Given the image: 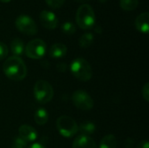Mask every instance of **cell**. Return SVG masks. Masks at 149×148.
I'll use <instances>...</instances> for the list:
<instances>
[{"label":"cell","instance_id":"6da1fadb","mask_svg":"<svg viewBox=\"0 0 149 148\" xmlns=\"http://www.w3.org/2000/svg\"><path fill=\"white\" fill-rule=\"evenodd\" d=\"M3 71L8 79L14 81L23 80L27 74V68L24 60L16 56H11L4 61Z\"/></svg>","mask_w":149,"mask_h":148},{"label":"cell","instance_id":"7a4b0ae2","mask_svg":"<svg viewBox=\"0 0 149 148\" xmlns=\"http://www.w3.org/2000/svg\"><path fill=\"white\" fill-rule=\"evenodd\" d=\"M76 22L83 30H90L95 25V13L92 6L87 3L81 4L76 13Z\"/></svg>","mask_w":149,"mask_h":148},{"label":"cell","instance_id":"3957f363","mask_svg":"<svg viewBox=\"0 0 149 148\" xmlns=\"http://www.w3.org/2000/svg\"><path fill=\"white\" fill-rule=\"evenodd\" d=\"M71 72L79 80L86 82L92 79L93 69L89 62L85 58H77L71 63Z\"/></svg>","mask_w":149,"mask_h":148},{"label":"cell","instance_id":"277c9868","mask_svg":"<svg viewBox=\"0 0 149 148\" xmlns=\"http://www.w3.org/2000/svg\"><path fill=\"white\" fill-rule=\"evenodd\" d=\"M53 88L45 80H38L34 85V97L39 104H46L53 98Z\"/></svg>","mask_w":149,"mask_h":148},{"label":"cell","instance_id":"5b68a950","mask_svg":"<svg viewBox=\"0 0 149 148\" xmlns=\"http://www.w3.org/2000/svg\"><path fill=\"white\" fill-rule=\"evenodd\" d=\"M56 126L58 133L65 138L74 136L79 131L78 124L69 116H60L56 121Z\"/></svg>","mask_w":149,"mask_h":148},{"label":"cell","instance_id":"8992f818","mask_svg":"<svg viewBox=\"0 0 149 148\" xmlns=\"http://www.w3.org/2000/svg\"><path fill=\"white\" fill-rule=\"evenodd\" d=\"M46 52V44L44 40L40 38H35L31 40L24 48V53L26 56L32 59L42 58Z\"/></svg>","mask_w":149,"mask_h":148},{"label":"cell","instance_id":"52a82bcc","mask_svg":"<svg viewBox=\"0 0 149 148\" xmlns=\"http://www.w3.org/2000/svg\"><path fill=\"white\" fill-rule=\"evenodd\" d=\"M15 25L17 29L26 35L32 36L38 32V26L35 21L28 15H20L16 18Z\"/></svg>","mask_w":149,"mask_h":148},{"label":"cell","instance_id":"ba28073f","mask_svg":"<svg viewBox=\"0 0 149 148\" xmlns=\"http://www.w3.org/2000/svg\"><path fill=\"white\" fill-rule=\"evenodd\" d=\"M72 100L74 106L83 111H89L93 107L94 102L92 97L83 90L75 91L72 96Z\"/></svg>","mask_w":149,"mask_h":148},{"label":"cell","instance_id":"9c48e42d","mask_svg":"<svg viewBox=\"0 0 149 148\" xmlns=\"http://www.w3.org/2000/svg\"><path fill=\"white\" fill-rule=\"evenodd\" d=\"M39 20L41 24L48 30L55 29L58 24L57 16L50 10H42L39 14Z\"/></svg>","mask_w":149,"mask_h":148},{"label":"cell","instance_id":"30bf717a","mask_svg":"<svg viewBox=\"0 0 149 148\" xmlns=\"http://www.w3.org/2000/svg\"><path fill=\"white\" fill-rule=\"evenodd\" d=\"M18 133H19V137L24 140L26 142L34 141L38 138L37 131L35 130V128H33L29 125H22L18 128Z\"/></svg>","mask_w":149,"mask_h":148},{"label":"cell","instance_id":"8fae6325","mask_svg":"<svg viewBox=\"0 0 149 148\" xmlns=\"http://www.w3.org/2000/svg\"><path fill=\"white\" fill-rule=\"evenodd\" d=\"M72 148H99V147L91 137L81 134L73 140Z\"/></svg>","mask_w":149,"mask_h":148},{"label":"cell","instance_id":"7c38bea8","mask_svg":"<svg viewBox=\"0 0 149 148\" xmlns=\"http://www.w3.org/2000/svg\"><path fill=\"white\" fill-rule=\"evenodd\" d=\"M136 29L141 32L148 34L149 31V13L148 11L141 13L135 19L134 22Z\"/></svg>","mask_w":149,"mask_h":148},{"label":"cell","instance_id":"4fadbf2b","mask_svg":"<svg viewBox=\"0 0 149 148\" xmlns=\"http://www.w3.org/2000/svg\"><path fill=\"white\" fill-rule=\"evenodd\" d=\"M66 52H67V47L65 44L62 43H56L51 46L49 51V55L53 58H60L65 56Z\"/></svg>","mask_w":149,"mask_h":148},{"label":"cell","instance_id":"5bb4252c","mask_svg":"<svg viewBox=\"0 0 149 148\" xmlns=\"http://www.w3.org/2000/svg\"><path fill=\"white\" fill-rule=\"evenodd\" d=\"M24 44L20 38H14L10 42V51L16 57H20L24 52Z\"/></svg>","mask_w":149,"mask_h":148},{"label":"cell","instance_id":"9a60e30c","mask_svg":"<svg viewBox=\"0 0 149 148\" xmlns=\"http://www.w3.org/2000/svg\"><path fill=\"white\" fill-rule=\"evenodd\" d=\"M49 119V114L45 108H38L34 114L35 123L38 126H44L47 123Z\"/></svg>","mask_w":149,"mask_h":148},{"label":"cell","instance_id":"2e32d148","mask_svg":"<svg viewBox=\"0 0 149 148\" xmlns=\"http://www.w3.org/2000/svg\"><path fill=\"white\" fill-rule=\"evenodd\" d=\"M117 140L116 137L113 134L106 135L100 141L99 148H116Z\"/></svg>","mask_w":149,"mask_h":148},{"label":"cell","instance_id":"e0dca14e","mask_svg":"<svg viewBox=\"0 0 149 148\" xmlns=\"http://www.w3.org/2000/svg\"><path fill=\"white\" fill-rule=\"evenodd\" d=\"M79 129V131L81 132V133L83 135L89 136V135H92V134H93L95 133L96 126H95V125L93 122L86 121V122L82 123Z\"/></svg>","mask_w":149,"mask_h":148},{"label":"cell","instance_id":"ac0fdd59","mask_svg":"<svg viewBox=\"0 0 149 148\" xmlns=\"http://www.w3.org/2000/svg\"><path fill=\"white\" fill-rule=\"evenodd\" d=\"M93 39H94L93 34H92L90 32L85 33V34H83L79 38V44L82 48H88L89 46L92 45V44L93 42Z\"/></svg>","mask_w":149,"mask_h":148},{"label":"cell","instance_id":"d6986e66","mask_svg":"<svg viewBox=\"0 0 149 148\" xmlns=\"http://www.w3.org/2000/svg\"><path fill=\"white\" fill-rule=\"evenodd\" d=\"M139 0H120V6L126 11H132L137 8Z\"/></svg>","mask_w":149,"mask_h":148},{"label":"cell","instance_id":"ffe728a7","mask_svg":"<svg viewBox=\"0 0 149 148\" xmlns=\"http://www.w3.org/2000/svg\"><path fill=\"white\" fill-rule=\"evenodd\" d=\"M61 30L66 35H72L76 32V26L72 22H65L62 24Z\"/></svg>","mask_w":149,"mask_h":148},{"label":"cell","instance_id":"44dd1931","mask_svg":"<svg viewBox=\"0 0 149 148\" xmlns=\"http://www.w3.org/2000/svg\"><path fill=\"white\" fill-rule=\"evenodd\" d=\"M65 0H45L46 3L52 7V8H54V9H58V8H60L64 3H65Z\"/></svg>","mask_w":149,"mask_h":148},{"label":"cell","instance_id":"7402d4cb","mask_svg":"<svg viewBox=\"0 0 149 148\" xmlns=\"http://www.w3.org/2000/svg\"><path fill=\"white\" fill-rule=\"evenodd\" d=\"M8 53H9L8 46L4 43L0 42V60L4 59L8 56Z\"/></svg>","mask_w":149,"mask_h":148},{"label":"cell","instance_id":"603a6c76","mask_svg":"<svg viewBox=\"0 0 149 148\" xmlns=\"http://www.w3.org/2000/svg\"><path fill=\"white\" fill-rule=\"evenodd\" d=\"M13 146L19 148H25L27 147V142L20 137H17L13 141Z\"/></svg>","mask_w":149,"mask_h":148},{"label":"cell","instance_id":"cb8c5ba5","mask_svg":"<svg viewBox=\"0 0 149 148\" xmlns=\"http://www.w3.org/2000/svg\"><path fill=\"white\" fill-rule=\"evenodd\" d=\"M141 93H142V97L144 98V99L148 102L149 101V83L147 82L144 86L142 87V90H141Z\"/></svg>","mask_w":149,"mask_h":148},{"label":"cell","instance_id":"d4e9b609","mask_svg":"<svg viewBox=\"0 0 149 148\" xmlns=\"http://www.w3.org/2000/svg\"><path fill=\"white\" fill-rule=\"evenodd\" d=\"M136 148H149L148 141L147 140L141 141L140 143H138V145L136 146Z\"/></svg>","mask_w":149,"mask_h":148},{"label":"cell","instance_id":"484cf974","mask_svg":"<svg viewBox=\"0 0 149 148\" xmlns=\"http://www.w3.org/2000/svg\"><path fill=\"white\" fill-rule=\"evenodd\" d=\"M134 140H132V139H127V140H126V141H125V147L126 148H133L134 147Z\"/></svg>","mask_w":149,"mask_h":148},{"label":"cell","instance_id":"4316f807","mask_svg":"<svg viewBox=\"0 0 149 148\" xmlns=\"http://www.w3.org/2000/svg\"><path fill=\"white\" fill-rule=\"evenodd\" d=\"M57 68L58 69V71L64 72V71H65V69H66V65H65L64 63H59V64L57 65Z\"/></svg>","mask_w":149,"mask_h":148},{"label":"cell","instance_id":"83f0119b","mask_svg":"<svg viewBox=\"0 0 149 148\" xmlns=\"http://www.w3.org/2000/svg\"><path fill=\"white\" fill-rule=\"evenodd\" d=\"M28 148H45L43 145L39 144V143H35V144H32L31 147H29Z\"/></svg>","mask_w":149,"mask_h":148},{"label":"cell","instance_id":"f1b7e54d","mask_svg":"<svg viewBox=\"0 0 149 148\" xmlns=\"http://www.w3.org/2000/svg\"><path fill=\"white\" fill-rule=\"evenodd\" d=\"M94 30H95V31L98 32V33H100V32H101V27H100V26H95Z\"/></svg>","mask_w":149,"mask_h":148},{"label":"cell","instance_id":"f546056e","mask_svg":"<svg viewBox=\"0 0 149 148\" xmlns=\"http://www.w3.org/2000/svg\"><path fill=\"white\" fill-rule=\"evenodd\" d=\"M77 2H79V3H86V2H88L89 0H76Z\"/></svg>","mask_w":149,"mask_h":148},{"label":"cell","instance_id":"4dcf8cb0","mask_svg":"<svg viewBox=\"0 0 149 148\" xmlns=\"http://www.w3.org/2000/svg\"><path fill=\"white\" fill-rule=\"evenodd\" d=\"M1 2H3V3H8V2H10V1H11V0H0Z\"/></svg>","mask_w":149,"mask_h":148},{"label":"cell","instance_id":"1f68e13d","mask_svg":"<svg viewBox=\"0 0 149 148\" xmlns=\"http://www.w3.org/2000/svg\"><path fill=\"white\" fill-rule=\"evenodd\" d=\"M98 1H99L100 3H106L107 0H98Z\"/></svg>","mask_w":149,"mask_h":148},{"label":"cell","instance_id":"d6a6232c","mask_svg":"<svg viewBox=\"0 0 149 148\" xmlns=\"http://www.w3.org/2000/svg\"><path fill=\"white\" fill-rule=\"evenodd\" d=\"M11 148H19V147H15V146H12V147Z\"/></svg>","mask_w":149,"mask_h":148}]
</instances>
